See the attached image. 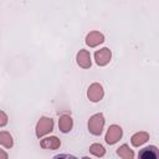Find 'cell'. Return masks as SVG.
Wrapping results in <instances>:
<instances>
[{"label": "cell", "instance_id": "10", "mask_svg": "<svg viewBox=\"0 0 159 159\" xmlns=\"http://www.w3.org/2000/svg\"><path fill=\"white\" fill-rule=\"evenodd\" d=\"M149 138L148 133H144V132H140V133H137L132 137V144L134 147H139L140 144H143L144 142H147Z\"/></svg>", "mask_w": 159, "mask_h": 159}, {"label": "cell", "instance_id": "12", "mask_svg": "<svg viewBox=\"0 0 159 159\" xmlns=\"http://www.w3.org/2000/svg\"><path fill=\"white\" fill-rule=\"evenodd\" d=\"M0 144H2L6 148H10L12 145V139L11 135L7 132H1L0 133Z\"/></svg>", "mask_w": 159, "mask_h": 159}, {"label": "cell", "instance_id": "9", "mask_svg": "<svg viewBox=\"0 0 159 159\" xmlns=\"http://www.w3.org/2000/svg\"><path fill=\"white\" fill-rule=\"evenodd\" d=\"M58 125H60L61 132H63V133L71 130V128H72V119H71V117H68V116H62V117L60 118Z\"/></svg>", "mask_w": 159, "mask_h": 159}, {"label": "cell", "instance_id": "14", "mask_svg": "<svg viewBox=\"0 0 159 159\" xmlns=\"http://www.w3.org/2000/svg\"><path fill=\"white\" fill-rule=\"evenodd\" d=\"M91 153L94 154V155H97V157H102V155L104 154V149H103V147L99 145V144H93V145L91 147Z\"/></svg>", "mask_w": 159, "mask_h": 159}, {"label": "cell", "instance_id": "5", "mask_svg": "<svg viewBox=\"0 0 159 159\" xmlns=\"http://www.w3.org/2000/svg\"><path fill=\"white\" fill-rule=\"evenodd\" d=\"M122 137V129L118 125H111L108 132H107V135H106V142L108 144H114L119 138Z\"/></svg>", "mask_w": 159, "mask_h": 159}, {"label": "cell", "instance_id": "1", "mask_svg": "<svg viewBox=\"0 0 159 159\" xmlns=\"http://www.w3.org/2000/svg\"><path fill=\"white\" fill-rule=\"evenodd\" d=\"M103 124H104V119H103V116L101 113H97L94 114L89 122H88V128H89V132L94 135H99L101 132H102V128H103Z\"/></svg>", "mask_w": 159, "mask_h": 159}, {"label": "cell", "instance_id": "13", "mask_svg": "<svg viewBox=\"0 0 159 159\" xmlns=\"http://www.w3.org/2000/svg\"><path fill=\"white\" fill-rule=\"evenodd\" d=\"M118 154L123 158H133V153L128 149L127 145H122L119 149H118Z\"/></svg>", "mask_w": 159, "mask_h": 159}, {"label": "cell", "instance_id": "16", "mask_svg": "<svg viewBox=\"0 0 159 159\" xmlns=\"http://www.w3.org/2000/svg\"><path fill=\"white\" fill-rule=\"evenodd\" d=\"M0 157H4V158H6V154H5L4 152H0Z\"/></svg>", "mask_w": 159, "mask_h": 159}, {"label": "cell", "instance_id": "3", "mask_svg": "<svg viewBox=\"0 0 159 159\" xmlns=\"http://www.w3.org/2000/svg\"><path fill=\"white\" fill-rule=\"evenodd\" d=\"M87 96L88 98L92 101V102H98L103 98V88L101 84L98 83H93L89 86L88 88V92H87Z\"/></svg>", "mask_w": 159, "mask_h": 159}, {"label": "cell", "instance_id": "11", "mask_svg": "<svg viewBox=\"0 0 159 159\" xmlns=\"http://www.w3.org/2000/svg\"><path fill=\"white\" fill-rule=\"evenodd\" d=\"M139 157L144 158V159H155L157 158V150L154 147H149V148H145L143 149L140 153H139Z\"/></svg>", "mask_w": 159, "mask_h": 159}, {"label": "cell", "instance_id": "2", "mask_svg": "<svg viewBox=\"0 0 159 159\" xmlns=\"http://www.w3.org/2000/svg\"><path fill=\"white\" fill-rule=\"evenodd\" d=\"M53 128V120L51 118H41L37 123V127H36V134L37 137H42L45 134H47L48 132H51Z\"/></svg>", "mask_w": 159, "mask_h": 159}, {"label": "cell", "instance_id": "8", "mask_svg": "<svg viewBox=\"0 0 159 159\" xmlns=\"http://www.w3.org/2000/svg\"><path fill=\"white\" fill-rule=\"evenodd\" d=\"M41 147L45 149H56L60 147V140L56 137H50L41 142Z\"/></svg>", "mask_w": 159, "mask_h": 159}, {"label": "cell", "instance_id": "7", "mask_svg": "<svg viewBox=\"0 0 159 159\" xmlns=\"http://www.w3.org/2000/svg\"><path fill=\"white\" fill-rule=\"evenodd\" d=\"M77 63L82 68H89L91 67V56L89 52L86 50H81L77 55Z\"/></svg>", "mask_w": 159, "mask_h": 159}, {"label": "cell", "instance_id": "6", "mask_svg": "<svg viewBox=\"0 0 159 159\" xmlns=\"http://www.w3.org/2000/svg\"><path fill=\"white\" fill-rule=\"evenodd\" d=\"M104 41V36L98 32V31H92L87 35V39H86V43L89 46V47H96L97 45L102 43Z\"/></svg>", "mask_w": 159, "mask_h": 159}, {"label": "cell", "instance_id": "4", "mask_svg": "<svg viewBox=\"0 0 159 159\" xmlns=\"http://www.w3.org/2000/svg\"><path fill=\"white\" fill-rule=\"evenodd\" d=\"M94 57H96V62H97V65H99V66H104V65H107V63L111 61L112 53H111V51H109L108 48L104 47V48H101L99 51H96Z\"/></svg>", "mask_w": 159, "mask_h": 159}, {"label": "cell", "instance_id": "15", "mask_svg": "<svg viewBox=\"0 0 159 159\" xmlns=\"http://www.w3.org/2000/svg\"><path fill=\"white\" fill-rule=\"evenodd\" d=\"M6 123H7V116L2 111H0V127H4Z\"/></svg>", "mask_w": 159, "mask_h": 159}]
</instances>
